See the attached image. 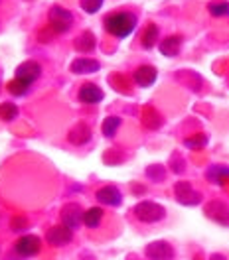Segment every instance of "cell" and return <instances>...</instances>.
I'll list each match as a JSON object with an SVG mask.
<instances>
[{
	"label": "cell",
	"mask_w": 229,
	"mask_h": 260,
	"mask_svg": "<svg viewBox=\"0 0 229 260\" xmlns=\"http://www.w3.org/2000/svg\"><path fill=\"white\" fill-rule=\"evenodd\" d=\"M46 241L53 246H66L73 241V231L67 229L66 225H55L46 233Z\"/></svg>",
	"instance_id": "cell-8"
},
{
	"label": "cell",
	"mask_w": 229,
	"mask_h": 260,
	"mask_svg": "<svg viewBox=\"0 0 229 260\" xmlns=\"http://www.w3.org/2000/svg\"><path fill=\"white\" fill-rule=\"evenodd\" d=\"M6 89H8V93L14 95V97H24V95L30 93V83L22 81V79H12V81L6 85Z\"/></svg>",
	"instance_id": "cell-21"
},
{
	"label": "cell",
	"mask_w": 229,
	"mask_h": 260,
	"mask_svg": "<svg viewBox=\"0 0 229 260\" xmlns=\"http://www.w3.org/2000/svg\"><path fill=\"white\" fill-rule=\"evenodd\" d=\"M210 260H225V256H221V254H212Z\"/></svg>",
	"instance_id": "cell-29"
},
{
	"label": "cell",
	"mask_w": 229,
	"mask_h": 260,
	"mask_svg": "<svg viewBox=\"0 0 229 260\" xmlns=\"http://www.w3.org/2000/svg\"><path fill=\"white\" fill-rule=\"evenodd\" d=\"M73 46H75L77 51H81V53H91L95 49V36L91 32H83L81 36H77V40H75Z\"/></svg>",
	"instance_id": "cell-18"
},
{
	"label": "cell",
	"mask_w": 229,
	"mask_h": 260,
	"mask_svg": "<svg viewBox=\"0 0 229 260\" xmlns=\"http://www.w3.org/2000/svg\"><path fill=\"white\" fill-rule=\"evenodd\" d=\"M174 195H176V201L186 207H194V205L202 203V193L192 187L190 181H178L174 185Z\"/></svg>",
	"instance_id": "cell-4"
},
{
	"label": "cell",
	"mask_w": 229,
	"mask_h": 260,
	"mask_svg": "<svg viewBox=\"0 0 229 260\" xmlns=\"http://www.w3.org/2000/svg\"><path fill=\"white\" fill-rule=\"evenodd\" d=\"M95 197H97L99 203L109 205V207H119V205L123 203V193H121L114 185H105V187L97 189Z\"/></svg>",
	"instance_id": "cell-10"
},
{
	"label": "cell",
	"mask_w": 229,
	"mask_h": 260,
	"mask_svg": "<svg viewBox=\"0 0 229 260\" xmlns=\"http://www.w3.org/2000/svg\"><path fill=\"white\" fill-rule=\"evenodd\" d=\"M105 30L114 38H127L134 32L138 20L132 12H113L105 18Z\"/></svg>",
	"instance_id": "cell-1"
},
{
	"label": "cell",
	"mask_w": 229,
	"mask_h": 260,
	"mask_svg": "<svg viewBox=\"0 0 229 260\" xmlns=\"http://www.w3.org/2000/svg\"><path fill=\"white\" fill-rule=\"evenodd\" d=\"M103 209L101 207H91V209H87V211L83 213V225L89 229H97L101 225V221H103Z\"/></svg>",
	"instance_id": "cell-19"
},
{
	"label": "cell",
	"mask_w": 229,
	"mask_h": 260,
	"mask_svg": "<svg viewBox=\"0 0 229 260\" xmlns=\"http://www.w3.org/2000/svg\"><path fill=\"white\" fill-rule=\"evenodd\" d=\"M156 77H158V71L152 65H140L134 71V83L138 87H152L156 83Z\"/></svg>",
	"instance_id": "cell-14"
},
{
	"label": "cell",
	"mask_w": 229,
	"mask_h": 260,
	"mask_svg": "<svg viewBox=\"0 0 229 260\" xmlns=\"http://www.w3.org/2000/svg\"><path fill=\"white\" fill-rule=\"evenodd\" d=\"M206 215L219 223V225H229V209L225 203H219V201H212L210 205H206Z\"/></svg>",
	"instance_id": "cell-13"
},
{
	"label": "cell",
	"mask_w": 229,
	"mask_h": 260,
	"mask_svg": "<svg viewBox=\"0 0 229 260\" xmlns=\"http://www.w3.org/2000/svg\"><path fill=\"white\" fill-rule=\"evenodd\" d=\"M208 10H210V14L215 16V18L229 16V2H223V0H219V2H212V4L208 6Z\"/></svg>",
	"instance_id": "cell-24"
},
{
	"label": "cell",
	"mask_w": 229,
	"mask_h": 260,
	"mask_svg": "<svg viewBox=\"0 0 229 260\" xmlns=\"http://www.w3.org/2000/svg\"><path fill=\"white\" fill-rule=\"evenodd\" d=\"M10 229L14 231V233H20V231H26L28 229V221L20 215V217H12V221H10Z\"/></svg>",
	"instance_id": "cell-28"
},
{
	"label": "cell",
	"mask_w": 229,
	"mask_h": 260,
	"mask_svg": "<svg viewBox=\"0 0 229 260\" xmlns=\"http://www.w3.org/2000/svg\"><path fill=\"white\" fill-rule=\"evenodd\" d=\"M77 97H79L83 105H97L105 99V93L99 89L95 83H85V85H81Z\"/></svg>",
	"instance_id": "cell-11"
},
{
	"label": "cell",
	"mask_w": 229,
	"mask_h": 260,
	"mask_svg": "<svg viewBox=\"0 0 229 260\" xmlns=\"http://www.w3.org/2000/svg\"><path fill=\"white\" fill-rule=\"evenodd\" d=\"M0 118L4 122H12L18 118V107L14 103H0Z\"/></svg>",
	"instance_id": "cell-22"
},
{
	"label": "cell",
	"mask_w": 229,
	"mask_h": 260,
	"mask_svg": "<svg viewBox=\"0 0 229 260\" xmlns=\"http://www.w3.org/2000/svg\"><path fill=\"white\" fill-rule=\"evenodd\" d=\"M73 24V14L67 10V8H62V6H53L49 10V28L55 34H64L71 28Z\"/></svg>",
	"instance_id": "cell-3"
},
{
	"label": "cell",
	"mask_w": 229,
	"mask_h": 260,
	"mask_svg": "<svg viewBox=\"0 0 229 260\" xmlns=\"http://www.w3.org/2000/svg\"><path fill=\"white\" fill-rule=\"evenodd\" d=\"M206 178L210 179L215 185H223L225 179L229 178V168L225 166H212L208 172H206Z\"/></svg>",
	"instance_id": "cell-17"
},
{
	"label": "cell",
	"mask_w": 229,
	"mask_h": 260,
	"mask_svg": "<svg viewBox=\"0 0 229 260\" xmlns=\"http://www.w3.org/2000/svg\"><path fill=\"white\" fill-rule=\"evenodd\" d=\"M83 223V211L77 203H66L62 209V225L75 231Z\"/></svg>",
	"instance_id": "cell-7"
},
{
	"label": "cell",
	"mask_w": 229,
	"mask_h": 260,
	"mask_svg": "<svg viewBox=\"0 0 229 260\" xmlns=\"http://www.w3.org/2000/svg\"><path fill=\"white\" fill-rule=\"evenodd\" d=\"M206 142H208V136H206V134H197L194 138H186V140H184V144L188 148H202V146H206Z\"/></svg>",
	"instance_id": "cell-26"
},
{
	"label": "cell",
	"mask_w": 229,
	"mask_h": 260,
	"mask_svg": "<svg viewBox=\"0 0 229 260\" xmlns=\"http://www.w3.org/2000/svg\"><path fill=\"white\" fill-rule=\"evenodd\" d=\"M121 126V118L119 116H107L105 120H103V134L107 136V138H113L114 134H117V130Z\"/></svg>",
	"instance_id": "cell-23"
},
{
	"label": "cell",
	"mask_w": 229,
	"mask_h": 260,
	"mask_svg": "<svg viewBox=\"0 0 229 260\" xmlns=\"http://www.w3.org/2000/svg\"><path fill=\"white\" fill-rule=\"evenodd\" d=\"M14 250H16L20 256H24V258L36 256L42 250V239L36 237V235H24V237H20L16 241Z\"/></svg>",
	"instance_id": "cell-5"
},
{
	"label": "cell",
	"mask_w": 229,
	"mask_h": 260,
	"mask_svg": "<svg viewBox=\"0 0 229 260\" xmlns=\"http://www.w3.org/2000/svg\"><path fill=\"white\" fill-rule=\"evenodd\" d=\"M148 260H174V248L166 241H154L145 248Z\"/></svg>",
	"instance_id": "cell-6"
},
{
	"label": "cell",
	"mask_w": 229,
	"mask_h": 260,
	"mask_svg": "<svg viewBox=\"0 0 229 260\" xmlns=\"http://www.w3.org/2000/svg\"><path fill=\"white\" fill-rule=\"evenodd\" d=\"M103 2L105 0H81L79 4H81V8L87 14H95V12H99V8L103 6Z\"/></svg>",
	"instance_id": "cell-25"
},
{
	"label": "cell",
	"mask_w": 229,
	"mask_h": 260,
	"mask_svg": "<svg viewBox=\"0 0 229 260\" xmlns=\"http://www.w3.org/2000/svg\"><path fill=\"white\" fill-rule=\"evenodd\" d=\"M99 63L97 59H91V57H77V59H73L71 65H69V69H71V73H75V75H89V73H95L99 71Z\"/></svg>",
	"instance_id": "cell-12"
},
{
	"label": "cell",
	"mask_w": 229,
	"mask_h": 260,
	"mask_svg": "<svg viewBox=\"0 0 229 260\" xmlns=\"http://www.w3.org/2000/svg\"><path fill=\"white\" fill-rule=\"evenodd\" d=\"M156 42H158V28L154 24H148L142 38H140V44H142L145 49H152L156 46Z\"/></svg>",
	"instance_id": "cell-20"
},
{
	"label": "cell",
	"mask_w": 229,
	"mask_h": 260,
	"mask_svg": "<svg viewBox=\"0 0 229 260\" xmlns=\"http://www.w3.org/2000/svg\"><path fill=\"white\" fill-rule=\"evenodd\" d=\"M147 176L152 179V181H160V179H164L166 172H164L162 166H150L147 170Z\"/></svg>",
	"instance_id": "cell-27"
},
{
	"label": "cell",
	"mask_w": 229,
	"mask_h": 260,
	"mask_svg": "<svg viewBox=\"0 0 229 260\" xmlns=\"http://www.w3.org/2000/svg\"><path fill=\"white\" fill-rule=\"evenodd\" d=\"M69 142L71 144H75V146H83V144H87L89 140H91V128L85 124V122H79L77 126H73V128L69 130Z\"/></svg>",
	"instance_id": "cell-15"
},
{
	"label": "cell",
	"mask_w": 229,
	"mask_h": 260,
	"mask_svg": "<svg viewBox=\"0 0 229 260\" xmlns=\"http://www.w3.org/2000/svg\"><path fill=\"white\" fill-rule=\"evenodd\" d=\"M134 217L140 221V223H158V221H162L164 217H166V209H164L162 205H158V203H154V201H140V203H136L134 205Z\"/></svg>",
	"instance_id": "cell-2"
},
{
	"label": "cell",
	"mask_w": 229,
	"mask_h": 260,
	"mask_svg": "<svg viewBox=\"0 0 229 260\" xmlns=\"http://www.w3.org/2000/svg\"><path fill=\"white\" fill-rule=\"evenodd\" d=\"M40 75H42V65L38 61H32V59H28V61H24L16 67V79H22V81L30 83V85L34 81H38Z\"/></svg>",
	"instance_id": "cell-9"
},
{
	"label": "cell",
	"mask_w": 229,
	"mask_h": 260,
	"mask_svg": "<svg viewBox=\"0 0 229 260\" xmlns=\"http://www.w3.org/2000/svg\"><path fill=\"white\" fill-rule=\"evenodd\" d=\"M182 48V38L180 36H168L160 42V53L166 57H176Z\"/></svg>",
	"instance_id": "cell-16"
}]
</instances>
